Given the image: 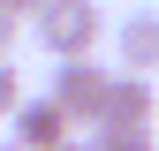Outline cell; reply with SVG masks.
I'll use <instances>...</instances> for the list:
<instances>
[{"mask_svg": "<svg viewBox=\"0 0 159 151\" xmlns=\"http://www.w3.org/2000/svg\"><path fill=\"white\" fill-rule=\"evenodd\" d=\"M152 121H159V98H152V83H144V76H114L98 128H152Z\"/></svg>", "mask_w": 159, "mask_h": 151, "instance_id": "5b68a950", "label": "cell"}, {"mask_svg": "<svg viewBox=\"0 0 159 151\" xmlns=\"http://www.w3.org/2000/svg\"><path fill=\"white\" fill-rule=\"evenodd\" d=\"M15 30H23V23H15V15L0 8V61H8V45H15Z\"/></svg>", "mask_w": 159, "mask_h": 151, "instance_id": "ba28073f", "label": "cell"}, {"mask_svg": "<svg viewBox=\"0 0 159 151\" xmlns=\"http://www.w3.org/2000/svg\"><path fill=\"white\" fill-rule=\"evenodd\" d=\"M15 106H23V76H15L8 61H0V121H8V113H15Z\"/></svg>", "mask_w": 159, "mask_h": 151, "instance_id": "52a82bcc", "label": "cell"}, {"mask_svg": "<svg viewBox=\"0 0 159 151\" xmlns=\"http://www.w3.org/2000/svg\"><path fill=\"white\" fill-rule=\"evenodd\" d=\"M30 30L53 61H91L98 38H106V15H98V0H46L30 15Z\"/></svg>", "mask_w": 159, "mask_h": 151, "instance_id": "6da1fadb", "label": "cell"}, {"mask_svg": "<svg viewBox=\"0 0 159 151\" xmlns=\"http://www.w3.org/2000/svg\"><path fill=\"white\" fill-rule=\"evenodd\" d=\"M61 151H84V136H68V144H61Z\"/></svg>", "mask_w": 159, "mask_h": 151, "instance_id": "30bf717a", "label": "cell"}, {"mask_svg": "<svg viewBox=\"0 0 159 151\" xmlns=\"http://www.w3.org/2000/svg\"><path fill=\"white\" fill-rule=\"evenodd\" d=\"M106 91H114V68H98V61H61L46 98L68 113V128H98V113H106Z\"/></svg>", "mask_w": 159, "mask_h": 151, "instance_id": "7a4b0ae2", "label": "cell"}, {"mask_svg": "<svg viewBox=\"0 0 159 151\" xmlns=\"http://www.w3.org/2000/svg\"><path fill=\"white\" fill-rule=\"evenodd\" d=\"M0 151H15V144H8V136H0Z\"/></svg>", "mask_w": 159, "mask_h": 151, "instance_id": "8fae6325", "label": "cell"}, {"mask_svg": "<svg viewBox=\"0 0 159 151\" xmlns=\"http://www.w3.org/2000/svg\"><path fill=\"white\" fill-rule=\"evenodd\" d=\"M0 8H8L15 23H23V15H38V8H46V0H0Z\"/></svg>", "mask_w": 159, "mask_h": 151, "instance_id": "9c48e42d", "label": "cell"}, {"mask_svg": "<svg viewBox=\"0 0 159 151\" xmlns=\"http://www.w3.org/2000/svg\"><path fill=\"white\" fill-rule=\"evenodd\" d=\"M8 121H15V136H8L15 151H61V144L76 136V128H68V113L53 106V98H23Z\"/></svg>", "mask_w": 159, "mask_h": 151, "instance_id": "3957f363", "label": "cell"}, {"mask_svg": "<svg viewBox=\"0 0 159 151\" xmlns=\"http://www.w3.org/2000/svg\"><path fill=\"white\" fill-rule=\"evenodd\" d=\"M84 151H152V128H91Z\"/></svg>", "mask_w": 159, "mask_h": 151, "instance_id": "8992f818", "label": "cell"}, {"mask_svg": "<svg viewBox=\"0 0 159 151\" xmlns=\"http://www.w3.org/2000/svg\"><path fill=\"white\" fill-rule=\"evenodd\" d=\"M114 53H121V76H144L152 83V68H159V8H136L114 30Z\"/></svg>", "mask_w": 159, "mask_h": 151, "instance_id": "277c9868", "label": "cell"}]
</instances>
